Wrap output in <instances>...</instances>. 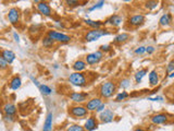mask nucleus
Wrapping results in <instances>:
<instances>
[{"label": "nucleus", "mask_w": 174, "mask_h": 131, "mask_svg": "<svg viewBox=\"0 0 174 131\" xmlns=\"http://www.w3.org/2000/svg\"><path fill=\"white\" fill-rule=\"evenodd\" d=\"M117 91V85L114 82L112 81H107L102 83L99 87V95L100 98H110L113 96V94Z\"/></svg>", "instance_id": "1"}, {"label": "nucleus", "mask_w": 174, "mask_h": 131, "mask_svg": "<svg viewBox=\"0 0 174 131\" xmlns=\"http://www.w3.org/2000/svg\"><path fill=\"white\" fill-rule=\"evenodd\" d=\"M69 82L72 85H74V87H83L85 85H87L88 79H87L86 73H83V72H73L69 76Z\"/></svg>", "instance_id": "2"}, {"label": "nucleus", "mask_w": 174, "mask_h": 131, "mask_svg": "<svg viewBox=\"0 0 174 131\" xmlns=\"http://www.w3.org/2000/svg\"><path fill=\"white\" fill-rule=\"evenodd\" d=\"M109 32L104 31L102 29H97V30H90L85 34L84 36V39L86 42H95V41H98L100 37L104 36V35H109Z\"/></svg>", "instance_id": "3"}, {"label": "nucleus", "mask_w": 174, "mask_h": 131, "mask_svg": "<svg viewBox=\"0 0 174 131\" xmlns=\"http://www.w3.org/2000/svg\"><path fill=\"white\" fill-rule=\"evenodd\" d=\"M47 36H49L52 41H55V42H58V43H69L71 39H72L71 36H69V35L64 34V33H61V32L55 31V30L48 31Z\"/></svg>", "instance_id": "4"}, {"label": "nucleus", "mask_w": 174, "mask_h": 131, "mask_svg": "<svg viewBox=\"0 0 174 131\" xmlns=\"http://www.w3.org/2000/svg\"><path fill=\"white\" fill-rule=\"evenodd\" d=\"M69 114L74 118H82L88 115V110L86 109L85 106L82 105H74L69 108Z\"/></svg>", "instance_id": "5"}, {"label": "nucleus", "mask_w": 174, "mask_h": 131, "mask_svg": "<svg viewBox=\"0 0 174 131\" xmlns=\"http://www.w3.org/2000/svg\"><path fill=\"white\" fill-rule=\"evenodd\" d=\"M102 58H104V52L100 51V50H97L95 52H91V54H88V55L85 57V62L89 66L93 65H97V63L100 62Z\"/></svg>", "instance_id": "6"}, {"label": "nucleus", "mask_w": 174, "mask_h": 131, "mask_svg": "<svg viewBox=\"0 0 174 131\" xmlns=\"http://www.w3.org/2000/svg\"><path fill=\"white\" fill-rule=\"evenodd\" d=\"M20 18H21V11L18 8H11L8 12V20L11 24L15 25L20 22Z\"/></svg>", "instance_id": "7"}, {"label": "nucleus", "mask_w": 174, "mask_h": 131, "mask_svg": "<svg viewBox=\"0 0 174 131\" xmlns=\"http://www.w3.org/2000/svg\"><path fill=\"white\" fill-rule=\"evenodd\" d=\"M36 8H37V10H38V12L40 13V14H43V16H51L52 10H51V8H50L49 3L46 2V1H38Z\"/></svg>", "instance_id": "8"}, {"label": "nucleus", "mask_w": 174, "mask_h": 131, "mask_svg": "<svg viewBox=\"0 0 174 131\" xmlns=\"http://www.w3.org/2000/svg\"><path fill=\"white\" fill-rule=\"evenodd\" d=\"M70 100L74 103H83L87 100V97H88V93H83V92H72L70 95Z\"/></svg>", "instance_id": "9"}, {"label": "nucleus", "mask_w": 174, "mask_h": 131, "mask_svg": "<svg viewBox=\"0 0 174 131\" xmlns=\"http://www.w3.org/2000/svg\"><path fill=\"white\" fill-rule=\"evenodd\" d=\"M144 22H145V16L143 14H135V16H132L128 20V25L132 26V27L140 26L142 24H144Z\"/></svg>", "instance_id": "10"}, {"label": "nucleus", "mask_w": 174, "mask_h": 131, "mask_svg": "<svg viewBox=\"0 0 174 131\" xmlns=\"http://www.w3.org/2000/svg\"><path fill=\"white\" fill-rule=\"evenodd\" d=\"M102 100L100 97H95V98H91L89 100L88 102L86 103V109L88 110V112H96L97 108L102 104Z\"/></svg>", "instance_id": "11"}, {"label": "nucleus", "mask_w": 174, "mask_h": 131, "mask_svg": "<svg viewBox=\"0 0 174 131\" xmlns=\"http://www.w3.org/2000/svg\"><path fill=\"white\" fill-rule=\"evenodd\" d=\"M114 118V113L110 109H104L102 113H100L99 115V120L101 121L104 123H108V122H111Z\"/></svg>", "instance_id": "12"}, {"label": "nucleus", "mask_w": 174, "mask_h": 131, "mask_svg": "<svg viewBox=\"0 0 174 131\" xmlns=\"http://www.w3.org/2000/svg\"><path fill=\"white\" fill-rule=\"evenodd\" d=\"M123 21V18L119 14H113V16H109L107 19L106 22H104V25H111V26H119L120 24L122 23Z\"/></svg>", "instance_id": "13"}, {"label": "nucleus", "mask_w": 174, "mask_h": 131, "mask_svg": "<svg viewBox=\"0 0 174 131\" xmlns=\"http://www.w3.org/2000/svg\"><path fill=\"white\" fill-rule=\"evenodd\" d=\"M97 127H98V121H97V118L95 116H90V117L87 118V120L84 125L85 131H93L97 129Z\"/></svg>", "instance_id": "14"}, {"label": "nucleus", "mask_w": 174, "mask_h": 131, "mask_svg": "<svg viewBox=\"0 0 174 131\" xmlns=\"http://www.w3.org/2000/svg\"><path fill=\"white\" fill-rule=\"evenodd\" d=\"M168 119H169V117H168L166 114L160 113V114H157V115H153L152 117H151V122H152L153 125H163V123H166Z\"/></svg>", "instance_id": "15"}, {"label": "nucleus", "mask_w": 174, "mask_h": 131, "mask_svg": "<svg viewBox=\"0 0 174 131\" xmlns=\"http://www.w3.org/2000/svg\"><path fill=\"white\" fill-rule=\"evenodd\" d=\"M0 56L5 59L7 62L10 65V63H12L13 61L15 60V54L12 51V50H9V49H5L1 51V54H0Z\"/></svg>", "instance_id": "16"}, {"label": "nucleus", "mask_w": 174, "mask_h": 131, "mask_svg": "<svg viewBox=\"0 0 174 131\" xmlns=\"http://www.w3.org/2000/svg\"><path fill=\"white\" fill-rule=\"evenodd\" d=\"M3 112H5V115L14 116L16 114V112H18V108L12 103H5V106H3Z\"/></svg>", "instance_id": "17"}, {"label": "nucleus", "mask_w": 174, "mask_h": 131, "mask_svg": "<svg viewBox=\"0 0 174 131\" xmlns=\"http://www.w3.org/2000/svg\"><path fill=\"white\" fill-rule=\"evenodd\" d=\"M21 85H22V80L19 76H13V78L11 79L10 83H9V87H10L11 90H13V91L19 90L20 87H21Z\"/></svg>", "instance_id": "18"}, {"label": "nucleus", "mask_w": 174, "mask_h": 131, "mask_svg": "<svg viewBox=\"0 0 174 131\" xmlns=\"http://www.w3.org/2000/svg\"><path fill=\"white\" fill-rule=\"evenodd\" d=\"M73 70L75 71V72H82L84 71L86 68H87V63L85 62V60H76L75 62L73 63Z\"/></svg>", "instance_id": "19"}, {"label": "nucleus", "mask_w": 174, "mask_h": 131, "mask_svg": "<svg viewBox=\"0 0 174 131\" xmlns=\"http://www.w3.org/2000/svg\"><path fill=\"white\" fill-rule=\"evenodd\" d=\"M149 83L151 87H157L159 84V74L157 72V70H152L149 72Z\"/></svg>", "instance_id": "20"}, {"label": "nucleus", "mask_w": 174, "mask_h": 131, "mask_svg": "<svg viewBox=\"0 0 174 131\" xmlns=\"http://www.w3.org/2000/svg\"><path fill=\"white\" fill-rule=\"evenodd\" d=\"M86 25H88L89 27H91L93 30H97V29H101V26H104V22L101 21H94L90 19H85L84 20Z\"/></svg>", "instance_id": "21"}, {"label": "nucleus", "mask_w": 174, "mask_h": 131, "mask_svg": "<svg viewBox=\"0 0 174 131\" xmlns=\"http://www.w3.org/2000/svg\"><path fill=\"white\" fill-rule=\"evenodd\" d=\"M52 118H53L52 113H48V115L46 117V120L44 122L43 131H52Z\"/></svg>", "instance_id": "22"}, {"label": "nucleus", "mask_w": 174, "mask_h": 131, "mask_svg": "<svg viewBox=\"0 0 174 131\" xmlns=\"http://www.w3.org/2000/svg\"><path fill=\"white\" fill-rule=\"evenodd\" d=\"M172 22V14L171 13H165V14H163V16L160 18V20H159V24L161 26H169L170 24H171Z\"/></svg>", "instance_id": "23"}, {"label": "nucleus", "mask_w": 174, "mask_h": 131, "mask_svg": "<svg viewBox=\"0 0 174 131\" xmlns=\"http://www.w3.org/2000/svg\"><path fill=\"white\" fill-rule=\"evenodd\" d=\"M128 38H130V35L128 33H121V34L117 35L113 39V43L114 44H123V43L128 42Z\"/></svg>", "instance_id": "24"}, {"label": "nucleus", "mask_w": 174, "mask_h": 131, "mask_svg": "<svg viewBox=\"0 0 174 131\" xmlns=\"http://www.w3.org/2000/svg\"><path fill=\"white\" fill-rule=\"evenodd\" d=\"M148 73V69H140L139 71H137L136 72V74H135V81H136V83H140L142 82V80H143V78L146 76V74Z\"/></svg>", "instance_id": "25"}, {"label": "nucleus", "mask_w": 174, "mask_h": 131, "mask_svg": "<svg viewBox=\"0 0 174 131\" xmlns=\"http://www.w3.org/2000/svg\"><path fill=\"white\" fill-rule=\"evenodd\" d=\"M42 43H43V46H44L45 48H51L52 46H55L56 42L55 41H52L49 36H45L44 38H43Z\"/></svg>", "instance_id": "26"}, {"label": "nucleus", "mask_w": 174, "mask_h": 131, "mask_svg": "<svg viewBox=\"0 0 174 131\" xmlns=\"http://www.w3.org/2000/svg\"><path fill=\"white\" fill-rule=\"evenodd\" d=\"M38 90L43 95H50L52 93V90L48 85H46V84H40L38 87Z\"/></svg>", "instance_id": "27"}, {"label": "nucleus", "mask_w": 174, "mask_h": 131, "mask_svg": "<svg viewBox=\"0 0 174 131\" xmlns=\"http://www.w3.org/2000/svg\"><path fill=\"white\" fill-rule=\"evenodd\" d=\"M158 5H159L158 1H146L145 2V8L148 9V10H153V9H156Z\"/></svg>", "instance_id": "28"}, {"label": "nucleus", "mask_w": 174, "mask_h": 131, "mask_svg": "<svg viewBox=\"0 0 174 131\" xmlns=\"http://www.w3.org/2000/svg\"><path fill=\"white\" fill-rule=\"evenodd\" d=\"M128 97V92H120L119 94L115 96V102H122V101L126 100Z\"/></svg>", "instance_id": "29"}, {"label": "nucleus", "mask_w": 174, "mask_h": 131, "mask_svg": "<svg viewBox=\"0 0 174 131\" xmlns=\"http://www.w3.org/2000/svg\"><path fill=\"white\" fill-rule=\"evenodd\" d=\"M67 131H85L83 126H80V125H71L67 128Z\"/></svg>", "instance_id": "30"}, {"label": "nucleus", "mask_w": 174, "mask_h": 131, "mask_svg": "<svg viewBox=\"0 0 174 131\" xmlns=\"http://www.w3.org/2000/svg\"><path fill=\"white\" fill-rule=\"evenodd\" d=\"M120 87L122 89H128V87H131V81L128 79H122L121 82H120Z\"/></svg>", "instance_id": "31"}, {"label": "nucleus", "mask_w": 174, "mask_h": 131, "mask_svg": "<svg viewBox=\"0 0 174 131\" xmlns=\"http://www.w3.org/2000/svg\"><path fill=\"white\" fill-rule=\"evenodd\" d=\"M104 1H98L96 5H94L93 7H90V8L88 9V11L90 12V11L96 10V9H100V8H102V7H104Z\"/></svg>", "instance_id": "32"}, {"label": "nucleus", "mask_w": 174, "mask_h": 131, "mask_svg": "<svg viewBox=\"0 0 174 131\" xmlns=\"http://www.w3.org/2000/svg\"><path fill=\"white\" fill-rule=\"evenodd\" d=\"M65 3H67L68 7H77V5H81V2L77 1V0H67Z\"/></svg>", "instance_id": "33"}, {"label": "nucleus", "mask_w": 174, "mask_h": 131, "mask_svg": "<svg viewBox=\"0 0 174 131\" xmlns=\"http://www.w3.org/2000/svg\"><path fill=\"white\" fill-rule=\"evenodd\" d=\"M9 67V63L0 56V70H5Z\"/></svg>", "instance_id": "34"}, {"label": "nucleus", "mask_w": 174, "mask_h": 131, "mask_svg": "<svg viewBox=\"0 0 174 131\" xmlns=\"http://www.w3.org/2000/svg\"><path fill=\"white\" fill-rule=\"evenodd\" d=\"M165 71H166V73H171V72H173L174 71V60H171L169 63H168Z\"/></svg>", "instance_id": "35"}, {"label": "nucleus", "mask_w": 174, "mask_h": 131, "mask_svg": "<svg viewBox=\"0 0 174 131\" xmlns=\"http://www.w3.org/2000/svg\"><path fill=\"white\" fill-rule=\"evenodd\" d=\"M40 29H42V26H40V25H33V26H31V27H29V33H31V34L38 33Z\"/></svg>", "instance_id": "36"}, {"label": "nucleus", "mask_w": 174, "mask_h": 131, "mask_svg": "<svg viewBox=\"0 0 174 131\" xmlns=\"http://www.w3.org/2000/svg\"><path fill=\"white\" fill-rule=\"evenodd\" d=\"M146 52V47L145 46H139L135 49V54L136 55H143Z\"/></svg>", "instance_id": "37"}, {"label": "nucleus", "mask_w": 174, "mask_h": 131, "mask_svg": "<svg viewBox=\"0 0 174 131\" xmlns=\"http://www.w3.org/2000/svg\"><path fill=\"white\" fill-rule=\"evenodd\" d=\"M110 50H111V46H110V45H102V46H100V51L107 52V51H110Z\"/></svg>", "instance_id": "38"}, {"label": "nucleus", "mask_w": 174, "mask_h": 131, "mask_svg": "<svg viewBox=\"0 0 174 131\" xmlns=\"http://www.w3.org/2000/svg\"><path fill=\"white\" fill-rule=\"evenodd\" d=\"M5 120L7 121V122H13V121H15V118H14V116H9V115H5Z\"/></svg>", "instance_id": "39"}, {"label": "nucleus", "mask_w": 174, "mask_h": 131, "mask_svg": "<svg viewBox=\"0 0 174 131\" xmlns=\"http://www.w3.org/2000/svg\"><path fill=\"white\" fill-rule=\"evenodd\" d=\"M149 101H152V102H162L163 101V97L162 96H156V97H149Z\"/></svg>", "instance_id": "40"}, {"label": "nucleus", "mask_w": 174, "mask_h": 131, "mask_svg": "<svg viewBox=\"0 0 174 131\" xmlns=\"http://www.w3.org/2000/svg\"><path fill=\"white\" fill-rule=\"evenodd\" d=\"M104 108H106V105H104V103H102V104L100 105L98 108H97L96 113H102V112L104 110Z\"/></svg>", "instance_id": "41"}, {"label": "nucleus", "mask_w": 174, "mask_h": 131, "mask_svg": "<svg viewBox=\"0 0 174 131\" xmlns=\"http://www.w3.org/2000/svg\"><path fill=\"white\" fill-rule=\"evenodd\" d=\"M146 52H148L149 55H150V54H152V52H155V47H152V46H148V47H146Z\"/></svg>", "instance_id": "42"}, {"label": "nucleus", "mask_w": 174, "mask_h": 131, "mask_svg": "<svg viewBox=\"0 0 174 131\" xmlns=\"http://www.w3.org/2000/svg\"><path fill=\"white\" fill-rule=\"evenodd\" d=\"M13 37H14V41L15 42H20V36H19V34L18 33H13Z\"/></svg>", "instance_id": "43"}, {"label": "nucleus", "mask_w": 174, "mask_h": 131, "mask_svg": "<svg viewBox=\"0 0 174 131\" xmlns=\"http://www.w3.org/2000/svg\"><path fill=\"white\" fill-rule=\"evenodd\" d=\"M31 80H32V81H33V82H34V84H35V85H37V87H38L39 85H40V84H39V82L37 81V80L34 78V76H31Z\"/></svg>", "instance_id": "44"}, {"label": "nucleus", "mask_w": 174, "mask_h": 131, "mask_svg": "<svg viewBox=\"0 0 174 131\" xmlns=\"http://www.w3.org/2000/svg\"><path fill=\"white\" fill-rule=\"evenodd\" d=\"M134 131H146V130L144 128H140V127H139V128H136Z\"/></svg>", "instance_id": "45"}, {"label": "nucleus", "mask_w": 174, "mask_h": 131, "mask_svg": "<svg viewBox=\"0 0 174 131\" xmlns=\"http://www.w3.org/2000/svg\"><path fill=\"white\" fill-rule=\"evenodd\" d=\"M169 78H174V71H173V72H171V73L169 74Z\"/></svg>", "instance_id": "46"}, {"label": "nucleus", "mask_w": 174, "mask_h": 131, "mask_svg": "<svg viewBox=\"0 0 174 131\" xmlns=\"http://www.w3.org/2000/svg\"><path fill=\"white\" fill-rule=\"evenodd\" d=\"M173 101H174V97H173Z\"/></svg>", "instance_id": "47"}]
</instances>
